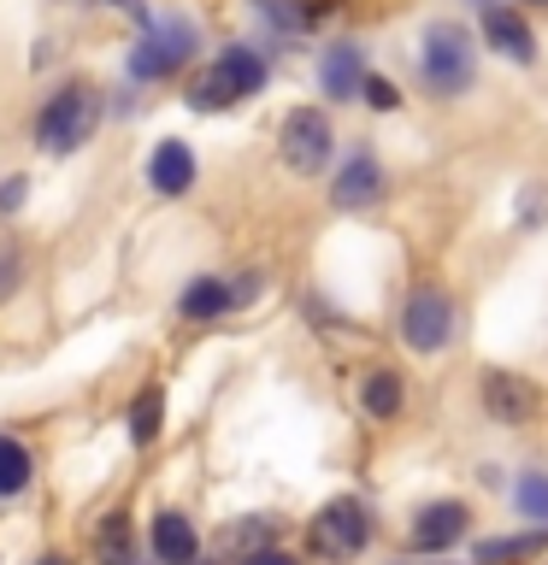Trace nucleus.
Segmentation results:
<instances>
[{
  "label": "nucleus",
  "mask_w": 548,
  "mask_h": 565,
  "mask_svg": "<svg viewBox=\"0 0 548 565\" xmlns=\"http://www.w3.org/2000/svg\"><path fill=\"white\" fill-rule=\"evenodd\" d=\"M265 295H272V277L260 265H242V271H189L171 295V318L189 330H212V324H230V318L254 312Z\"/></svg>",
  "instance_id": "obj_7"
},
{
  "label": "nucleus",
  "mask_w": 548,
  "mask_h": 565,
  "mask_svg": "<svg viewBox=\"0 0 548 565\" xmlns=\"http://www.w3.org/2000/svg\"><path fill=\"white\" fill-rule=\"evenodd\" d=\"M389 335L407 360L436 365L466 342V300H460L442 277H413L396 295V312H389Z\"/></svg>",
  "instance_id": "obj_2"
},
{
  "label": "nucleus",
  "mask_w": 548,
  "mask_h": 565,
  "mask_svg": "<svg viewBox=\"0 0 548 565\" xmlns=\"http://www.w3.org/2000/svg\"><path fill=\"white\" fill-rule=\"evenodd\" d=\"M207 53V30L194 24L189 12H166V18H148L136 30V42L124 47V83L130 88H154V83H177L201 65Z\"/></svg>",
  "instance_id": "obj_6"
},
{
  "label": "nucleus",
  "mask_w": 548,
  "mask_h": 565,
  "mask_svg": "<svg viewBox=\"0 0 548 565\" xmlns=\"http://www.w3.org/2000/svg\"><path fill=\"white\" fill-rule=\"evenodd\" d=\"M389 201V166L378 148H348L336 153V166L325 171V206L330 212H348V218H360V212L383 206Z\"/></svg>",
  "instance_id": "obj_13"
},
{
  "label": "nucleus",
  "mask_w": 548,
  "mask_h": 565,
  "mask_svg": "<svg viewBox=\"0 0 548 565\" xmlns=\"http://www.w3.org/2000/svg\"><path fill=\"white\" fill-rule=\"evenodd\" d=\"M360 106H371V113H383V118H396L401 106H407V95H401V83H396V77H383V71H366Z\"/></svg>",
  "instance_id": "obj_24"
},
{
  "label": "nucleus",
  "mask_w": 548,
  "mask_h": 565,
  "mask_svg": "<svg viewBox=\"0 0 548 565\" xmlns=\"http://www.w3.org/2000/svg\"><path fill=\"white\" fill-rule=\"evenodd\" d=\"M106 124V88L95 77H60L30 106V148L42 159H77Z\"/></svg>",
  "instance_id": "obj_5"
},
{
  "label": "nucleus",
  "mask_w": 548,
  "mask_h": 565,
  "mask_svg": "<svg viewBox=\"0 0 548 565\" xmlns=\"http://www.w3.org/2000/svg\"><path fill=\"white\" fill-rule=\"evenodd\" d=\"M95 7H113V12H124V18H136V30L154 18V12H148V0H95Z\"/></svg>",
  "instance_id": "obj_29"
},
{
  "label": "nucleus",
  "mask_w": 548,
  "mask_h": 565,
  "mask_svg": "<svg viewBox=\"0 0 548 565\" xmlns=\"http://www.w3.org/2000/svg\"><path fill=\"white\" fill-rule=\"evenodd\" d=\"M472 395H477V418L489 430H507V436H525L548 418V383L525 365H502V360L477 365Z\"/></svg>",
  "instance_id": "obj_9"
},
{
  "label": "nucleus",
  "mask_w": 548,
  "mask_h": 565,
  "mask_svg": "<svg viewBox=\"0 0 548 565\" xmlns=\"http://www.w3.org/2000/svg\"><path fill=\"white\" fill-rule=\"evenodd\" d=\"M53 7H71V0H53Z\"/></svg>",
  "instance_id": "obj_34"
},
{
  "label": "nucleus",
  "mask_w": 548,
  "mask_h": 565,
  "mask_svg": "<svg viewBox=\"0 0 548 565\" xmlns=\"http://www.w3.org/2000/svg\"><path fill=\"white\" fill-rule=\"evenodd\" d=\"M130 565H154V559H148V554H136V559H130Z\"/></svg>",
  "instance_id": "obj_32"
},
{
  "label": "nucleus",
  "mask_w": 548,
  "mask_h": 565,
  "mask_svg": "<svg viewBox=\"0 0 548 565\" xmlns=\"http://www.w3.org/2000/svg\"><path fill=\"white\" fill-rule=\"evenodd\" d=\"M513 224H519L525 236H537V230L548 224V183H525L519 194H513Z\"/></svg>",
  "instance_id": "obj_25"
},
{
  "label": "nucleus",
  "mask_w": 548,
  "mask_h": 565,
  "mask_svg": "<svg viewBox=\"0 0 548 565\" xmlns=\"http://www.w3.org/2000/svg\"><path fill=\"white\" fill-rule=\"evenodd\" d=\"M502 501H507V512H513V524L548 530V466H542V459H525V466L507 471Z\"/></svg>",
  "instance_id": "obj_22"
},
{
  "label": "nucleus",
  "mask_w": 548,
  "mask_h": 565,
  "mask_svg": "<svg viewBox=\"0 0 548 565\" xmlns=\"http://www.w3.org/2000/svg\"><path fill=\"white\" fill-rule=\"evenodd\" d=\"M472 536H477V501L460 489L424 494L401 519V554L413 559H460Z\"/></svg>",
  "instance_id": "obj_8"
},
{
  "label": "nucleus",
  "mask_w": 548,
  "mask_h": 565,
  "mask_svg": "<svg viewBox=\"0 0 548 565\" xmlns=\"http://www.w3.org/2000/svg\"><path fill=\"white\" fill-rule=\"evenodd\" d=\"M348 406L366 430H396V424L413 413V377H407V365L383 360V353L360 360L348 377Z\"/></svg>",
  "instance_id": "obj_11"
},
{
  "label": "nucleus",
  "mask_w": 548,
  "mask_h": 565,
  "mask_svg": "<svg viewBox=\"0 0 548 565\" xmlns=\"http://www.w3.org/2000/svg\"><path fill=\"white\" fill-rule=\"evenodd\" d=\"M460 559H466V565H542L548 559V530H537V524L477 530Z\"/></svg>",
  "instance_id": "obj_20"
},
{
  "label": "nucleus",
  "mask_w": 548,
  "mask_h": 565,
  "mask_svg": "<svg viewBox=\"0 0 548 565\" xmlns=\"http://www.w3.org/2000/svg\"><path fill=\"white\" fill-rule=\"evenodd\" d=\"M383 536L378 501L360 489H330L307 507V519H295V547L307 565H360Z\"/></svg>",
  "instance_id": "obj_1"
},
{
  "label": "nucleus",
  "mask_w": 548,
  "mask_h": 565,
  "mask_svg": "<svg viewBox=\"0 0 548 565\" xmlns=\"http://www.w3.org/2000/svg\"><path fill=\"white\" fill-rule=\"evenodd\" d=\"M141 183H148L154 201H189L201 189V153L183 136H159L148 159H141Z\"/></svg>",
  "instance_id": "obj_17"
},
{
  "label": "nucleus",
  "mask_w": 548,
  "mask_h": 565,
  "mask_svg": "<svg viewBox=\"0 0 548 565\" xmlns=\"http://www.w3.org/2000/svg\"><path fill=\"white\" fill-rule=\"evenodd\" d=\"M141 554L154 565H201L212 554L201 512L189 501H154L148 519H141Z\"/></svg>",
  "instance_id": "obj_12"
},
{
  "label": "nucleus",
  "mask_w": 548,
  "mask_h": 565,
  "mask_svg": "<svg viewBox=\"0 0 548 565\" xmlns=\"http://www.w3.org/2000/svg\"><path fill=\"white\" fill-rule=\"evenodd\" d=\"M30 565H83V547H71V542H48V547H35Z\"/></svg>",
  "instance_id": "obj_27"
},
{
  "label": "nucleus",
  "mask_w": 548,
  "mask_h": 565,
  "mask_svg": "<svg viewBox=\"0 0 548 565\" xmlns=\"http://www.w3.org/2000/svg\"><path fill=\"white\" fill-rule=\"evenodd\" d=\"M265 88H272V53L260 42H219L183 77V106L201 118H219L236 106H254Z\"/></svg>",
  "instance_id": "obj_4"
},
{
  "label": "nucleus",
  "mask_w": 548,
  "mask_h": 565,
  "mask_svg": "<svg viewBox=\"0 0 548 565\" xmlns=\"http://www.w3.org/2000/svg\"><path fill=\"white\" fill-rule=\"evenodd\" d=\"M472 7H477V12H484V7H495V0H472Z\"/></svg>",
  "instance_id": "obj_33"
},
{
  "label": "nucleus",
  "mask_w": 548,
  "mask_h": 565,
  "mask_svg": "<svg viewBox=\"0 0 548 565\" xmlns=\"http://www.w3.org/2000/svg\"><path fill=\"white\" fill-rule=\"evenodd\" d=\"M166 436H171V388H166V377L130 383V395H124V406H118V441L148 459V454H159Z\"/></svg>",
  "instance_id": "obj_14"
},
{
  "label": "nucleus",
  "mask_w": 548,
  "mask_h": 565,
  "mask_svg": "<svg viewBox=\"0 0 548 565\" xmlns=\"http://www.w3.org/2000/svg\"><path fill=\"white\" fill-rule=\"evenodd\" d=\"M366 42H354V35H330V42H318V60H313V77H318V95L325 106H354L360 100V83H366Z\"/></svg>",
  "instance_id": "obj_18"
},
{
  "label": "nucleus",
  "mask_w": 548,
  "mask_h": 565,
  "mask_svg": "<svg viewBox=\"0 0 548 565\" xmlns=\"http://www.w3.org/2000/svg\"><path fill=\"white\" fill-rule=\"evenodd\" d=\"M24 295H30V247L18 242L12 230H0V318H7Z\"/></svg>",
  "instance_id": "obj_23"
},
{
  "label": "nucleus",
  "mask_w": 548,
  "mask_h": 565,
  "mask_svg": "<svg viewBox=\"0 0 548 565\" xmlns=\"http://www.w3.org/2000/svg\"><path fill=\"white\" fill-rule=\"evenodd\" d=\"M519 12H548V0H513Z\"/></svg>",
  "instance_id": "obj_31"
},
{
  "label": "nucleus",
  "mask_w": 548,
  "mask_h": 565,
  "mask_svg": "<svg viewBox=\"0 0 548 565\" xmlns=\"http://www.w3.org/2000/svg\"><path fill=\"white\" fill-rule=\"evenodd\" d=\"M35 489H42V448L24 430L0 424V512L24 507Z\"/></svg>",
  "instance_id": "obj_21"
},
{
  "label": "nucleus",
  "mask_w": 548,
  "mask_h": 565,
  "mask_svg": "<svg viewBox=\"0 0 548 565\" xmlns=\"http://www.w3.org/2000/svg\"><path fill=\"white\" fill-rule=\"evenodd\" d=\"M141 554V524L130 501H101L83 519V565H130Z\"/></svg>",
  "instance_id": "obj_15"
},
{
  "label": "nucleus",
  "mask_w": 548,
  "mask_h": 565,
  "mask_svg": "<svg viewBox=\"0 0 548 565\" xmlns=\"http://www.w3.org/2000/svg\"><path fill=\"white\" fill-rule=\"evenodd\" d=\"M30 194H35L30 171H7V177H0V224H12L18 212L30 206Z\"/></svg>",
  "instance_id": "obj_26"
},
{
  "label": "nucleus",
  "mask_w": 548,
  "mask_h": 565,
  "mask_svg": "<svg viewBox=\"0 0 548 565\" xmlns=\"http://www.w3.org/2000/svg\"><path fill=\"white\" fill-rule=\"evenodd\" d=\"M236 565H307V559H301V547L277 542V547H260V554H247V559H236Z\"/></svg>",
  "instance_id": "obj_28"
},
{
  "label": "nucleus",
  "mask_w": 548,
  "mask_h": 565,
  "mask_svg": "<svg viewBox=\"0 0 548 565\" xmlns=\"http://www.w3.org/2000/svg\"><path fill=\"white\" fill-rule=\"evenodd\" d=\"M413 77H419V95L436 106L466 100L484 83V47H477V30L466 18H449V12L424 18L413 35Z\"/></svg>",
  "instance_id": "obj_3"
},
{
  "label": "nucleus",
  "mask_w": 548,
  "mask_h": 565,
  "mask_svg": "<svg viewBox=\"0 0 548 565\" xmlns=\"http://www.w3.org/2000/svg\"><path fill=\"white\" fill-rule=\"evenodd\" d=\"M277 542H289V512H277V507H254V512H236V519L212 524V554L230 565L260 554V547H277Z\"/></svg>",
  "instance_id": "obj_19"
},
{
  "label": "nucleus",
  "mask_w": 548,
  "mask_h": 565,
  "mask_svg": "<svg viewBox=\"0 0 548 565\" xmlns=\"http://www.w3.org/2000/svg\"><path fill=\"white\" fill-rule=\"evenodd\" d=\"M272 148H277V166L301 177V183H318L336 153H342V136H336V113L325 100H301V106H283L277 130H272Z\"/></svg>",
  "instance_id": "obj_10"
},
{
  "label": "nucleus",
  "mask_w": 548,
  "mask_h": 565,
  "mask_svg": "<svg viewBox=\"0 0 548 565\" xmlns=\"http://www.w3.org/2000/svg\"><path fill=\"white\" fill-rule=\"evenodd\" d=\"M0 565H7V547H0Z\"/></svg>",
  "instance_id": "obj_35"
},
{
  "label": "nucleus",
  "mask_w": 548,
  "mask_h": 565,
  "mask_svg": "<svg viewBox=\"0 0 548 565\" xmlns=\"http://www.w3.org/2000/svg\"><path fill=\"white\" fill-rule=\"evenodd\" d=\"M378 565H466V559H413V554H396V559H378Z\"/></svg>",
  "instance_id": "obj_30"
},
{
  "label": "nucleus",
  "mask_w": 548,
  "mask_h": 565,
  "mask_svg": "<svg viewBox=\"0 0 548 565\" xmlns=\"http://www.w3.org/2000/svg\"><path fill=\"white\" fill-rule=\"evenodd\" d=\"M477 47L495 53V60H507V65H519V71L542 65L537 24H530V12H519L513 0H495V7L477 12Z\"/></svg>",
  "instance_id": "obj_16"
}]
</instances>
